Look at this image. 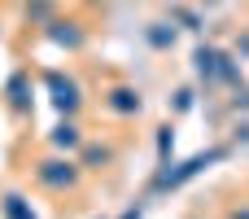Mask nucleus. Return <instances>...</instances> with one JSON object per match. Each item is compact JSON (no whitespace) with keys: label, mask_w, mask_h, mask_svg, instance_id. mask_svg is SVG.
I'll return each mask as SVG.
<instances>
[{"label":"nucleus","mask_w":249,"mask_h":219,"mask_svg":"<svg viewBox=\"0 0 249 219\" xmlns=\"http://www.w3.org/2000/svg\"><path fill=\"white\" fill-rule=\"evenodd\" d=\"M35 180H39L44 189L61 193V189H74V184H79V167H74L70 158H48V162L35 167Z\"/></svg>","instance_id":"2"},{"label":"nucleus","mask_w":249,"mask_h":219,"mask_svg":"<svg viewBox=\"0 0 249 219\" xmlns=\"http://www.w3.org/2000/svg\"><path fill=\"white\" fill-rule=\"evenodd\" d=\"M79 140H83V136H79L74 123H57V127H53V145H57V149H79Z\"/></svg>","instance_id":"6"},{"label":"nucleus","mask_w":249,"mask_h":219,"mask_svg":"<svg viewBox=\"0 0 249 219\" xmlns=\"http://www.w3.org/2000/svg\"><path fill=\"white\" fill-rule=\"evenodd\" d=\"M219 158H228V149H210V154H197V158H188V162H179V167H166V171H158V189H179L184 180H193V176H201L210 162H219Z\"/></svg>","instance_id":"1"},{"label":"nucleus","mask_w":249,"mask_h":219,"mask_svg":"<svg viewBox=\"0 0 249 219\" xmlns=\"http://www.w3.org/2000/svg\"><path fill=\"white\" fill-rule=\"evenodd\" d=\"M171 40H175V26H171V31H166V22H153V26H149V44H153V48H166Z\"/></svg>","instance_id":"8"},{"label":"nucleus","mask_w":249,"mask_h":219,"mask_svg":"<svg viewBox=\"0 0 249 219\" xmlns=\"http://www.w3.org/2000/svg\"><path fill=\"white\" fill-rule=\"evenodd\" d=\"M171 149H175V132H171V127H162V132H158V154H162V162L171 158Z\"/></svg>","instance_id":"10"},{"label":"nucleus","mask_w":249,"mask_h":219,"mask_svg":"<svg viewBox=\"0 0 249 219\" xmlns=\"http://www.w3.org/2000/svg\"><path fill=\"white\" fill-rule=\"evenodd\" d=\"M188 105H193V92H188V88H184V92H175V110H188Z\"/></svg>","instance_id":"11"},{"label":"nucleus","mask_w":249,"mask_h":219,"mask_svg":"<svg viewBox=\"0 0 249 219\" xmlns=\"http://www.w3.org/2000/svg\"><path fill=\"white\" fill-rule=\"evenodd\" d=\"M44 83H48L53 105H57L61 114H74V110H79V83H74V79H61L57 70H48V75H44Z\"/></svg>","instance_id":"3"},{"label":"nucleus","mask_w":249,"mask_h":219,"mask_svg":"<svg viewBox=\"0 0 249 219\" xmlns=\"http://www.w3.org/2000/svg\"><path fill=\"white\" fill-rule=\"evenodd\" d=\"M48 35H53L57 44H66V48H79V44H83V31H79L74 22H53Z\"/></svg>","instance_id":"5"},{"label":"nucleus","mask_w":249,"mask_h":219,"mask_svg":"<svg viewBox=\"0 0 249 219\" xmlns=\"http://www.w3.org/2000/svg\"><path fill=\"white\" fill-rule=\"evenodd\" d=\"M123 219H140V206H136V211H127V215H123Z\"/></svg>","instance_id":"12"},{"label":"nucleus","mask_w":249,"mask_h":219,"mask_svg":"<svg viewBox=\"0 0 249 219\" xmlns=\"http://www.w3.org/2000/svg\"><path fill=\"white\" fill-rule=\"evenodd\" d=\"M9 101H13L18 110H26V79H22V75H18L13 83H9Z\"/></svg>","instance_id":"9"},{"label":"nucleus","mask_w":249,"mask_h":219,"mask_svg":"<svg viewBox=\"0 0 249 219\" xmlns=\"http://www.w3.org/2000/svg\"><path fill=\"white\" fill-rule=\"evenodd\" d=\"M4 219H35V211H31V202H26V198L9 193V198H4Z\"/></svg>","instance_id":"7"},{"label":"nucleus","mask_w":249,"mask_h":219,"mask_svg":"<svg viewBox=\"0 0 249 219\" xmlns=\"http://www.w3.org/2000/svg\"><path fill=\"white\" fill-rule=\"evenodd\" d=\"M232 219H249V211H236V215H232Z\"/></svg>","instance_id":"13"},{"label":"nucleus","mask_w":249,"mask_h":219,"mask_svg":"<svg viewBox=\"0 0 249 219\" xmlns=\"http://www.w3.org/2000/svg\"><path fill=\"white\" fill-rule=\"evenodd\" d=\"M109 110H114V114H140V92L114 88V92H109Z\"/></svg>","instance_id":"4"}]
</instances>
